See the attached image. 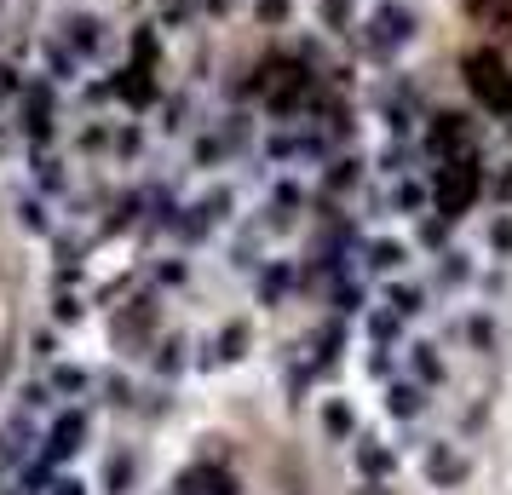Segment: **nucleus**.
Returning a JSON list of instances; mask_svg holds the SVG:
<instances>
[{
  "mask_svg": "<svg viewBox=\"0 0 512 495\" xmlns=\"http://www.w3.org/2000/svg\"><path fill=\"white\" fill-rule=\"evenodd\" d=\"M52 35H58L70 52H81L87 64H93L98 52H110V24H104V18H93V12H70V18H64V29H52Z\"/></svg>",
  "mask_w": 512,
  "mask_h": 495,
  "instance_id": "1",
  "label": "nucleus"
},
{
  "mask_svg": "<svg viewBox=\"0 0 512 495\" xmlns=\"http://www.w3.org/2000/svg\"><path fill=\"white\" fill-rule=\"evenodd\" d=\"M409 12L397 6V0H380L374 6V18H369V52H397L403 41H409Z\"/></svg>",
  "mask_w": 512,
  "mask_h": 495,
  "instance_id": "2",
  "label": "nucleus"
},
{
  "mask_svg": "<svg viewBox=\"0 0 512 495\" xmlns=\"http://www.w3.org/2000/svg\"><path fill=\"white\" fill-rule=\"evenodd\" d=\"M472 87H478L489 104H512V81H501V58H495V52H478V58H472Z\"/></svg>",
  "mask_w": 512,
  "mask_h": 495,
  "instance_id": "3",
  "label": "nucleus"
},
{
  "mask_svg": "<svg viewBox=\"0 0 512 495\" xmlns=\"http://www.w3.org/2000/svg\"><path fill=\"white\" fill-rule=\"evenodd\" d=\"M41 70H47V81H81L87 58H81V52H70L58 35H52L47 47H41Z\"/></svg>",
  "mask_w": 512,
  "mask_h": 495,
  "instance_id": "4",
  "label": "nucleus"
},
{
  "mask_svg": "<svg viewBox=\"0 0 512 495\" xmlns=\"http://www.w3.org/2000/svg\"><path fill=\"white\" fill-rule=\"evenodd\" d=\"M29 87H24V75L12 70V64H0V98H24Z\"/></svg>",
  "mask_w": 512,
  "mask_h": 495,
  "instance_id": "5",
  "label": "nucleus"
},
{
  "mask_svg": "<svg viewBox=\"0 0 512 495\" xmlns=\"http://www.w3.org/2000/svg\"><path fill=\"white\" fill-rule=\"evenodd\" d=\"M259 18H265V24H277V18H288V0H259Z\"/></svg>",
  "mask_w": 512,
  "mask_h": 495,
  "instance_id": "6",
  "label": "nucleus"
}]
</instances>
